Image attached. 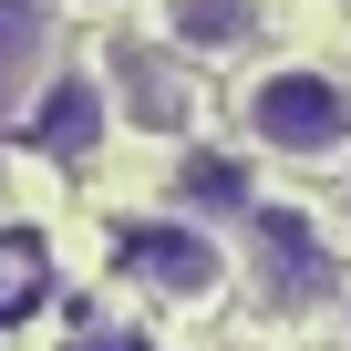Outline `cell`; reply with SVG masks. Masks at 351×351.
I'll use <instances>...</instances> for the list:
<instances>
[{
    "mask_svg": "<svg viewBox=\"0 0 351 351\" xmlns=\"http://www.w3.org/2000/svg\"><path fill=\"white\" fill-rule=\"evenodd\" d=\"M93 124H104V93H93V73H62V83H52V104L32 114V134H42V145H83Z\"/></svg>",
    "mask_w": 351,
    "mask_h": 351,
    "instance_id": "obj_5",
    "label": "cell"
},
{
    "mask_svg": "<svg viewBox=\"0 0 351 351\" xmlns=\"http://www.w3.org/2000/svg\"><path fill=\"white\" fill-rule=\"evenodd\" d=\"M124 83H134L124 104H134V124H145V134H186V114H197V93L176 83V73H155V62H145V73H124Z\"/></svg>",
    "mask_w": 351,
    "mask_h": 351,
    "instance_id": "obj_7",
    "label": "cell"
},
{
    "mask_svg": "<svg viewBox=\"0 0 351 351\" xmlns=\"http://www.w3.org/2000/svg\"><path fill=\"white\" fill-rule=\"evenodd\" d=\"M42 0H0V83H21L32 62H42Z\"/></svg>",
    "mask_w": 351,
    "mask_h": 351,
    "instance_id": "obj_8",
    "label": "cell"
},
{
    "mask_svg": "<svg viewBox=\"0 0 351 351\" xmlns=\"http://www.w3.org/2000/svg\"><path fill=\"white\" fill-rule=\"evenodd\" d=\"M114 248H124V269H134L155 300H176V310H207V300L228 289V258H217V238H207L197 217H134Z\"/></svg>",
    "mask_w": 351,
    "mask_h": 351,
    "instance_id": "obj_2",
    "label": "cell"
},
{
    "mask_svg": "<svg viewBox=\"0 0 351 351\" xmlns=\"http://www.w3.org/2000/svg\"><path fill=\"white\" fill-rule=\"evenodd\" d=\"M258 32V0H165V42L176 52H238Z\"/></svg>",
    "mask_w": 351,
    "mask_h": 351,
    "instance_id": "obj_3",
    "label": "cell"
},
{
    "mask_svg": "<svg viewBox=\"0 0 351 351\" xmlns=\"http://www.w3.org/2000/svg\"><path fill=\"white\" fill-rule=\"evenodd\" d=\"M62 351H155V330H134V320H83V330H62Z\"/></svg>",
    "mask_w": 351,
    "mask_h": 351,
    "instance_id": "obj_9",
    "label": "cell"
},
{
    "mask_svg": "<svg viewBox=\"0 0 351 351\" xmlns=\"http://www.w3.org/2000/svg\"><path fill=\"white\" fill-rule=\"evenodd\" d=\"M341 330H351V300H341Z\"/></svg>",
    "mask_w": 351,
    "mask_h": 351,
    "instance_id": "obj_10",
    "label": "cell"
},
{
    "mask_svg": "<svg viewBox=\"0 0 351 351\" xmlns=\"http://www.w3.org/2000/svg\"><path fill=\"white\" fill-rule=\"evenodd\" d=\"M248 217H258V248H269V269H279V279H320V269H330L320 217H300V207H248Z\"/></svg>",
    "mask_w": 351,
    "mask_h": 351,
    "instance_id": "obj_4",
    "label": "cell"
},
{
    "mask_svg": "<svg viewBox=\"0 0 351 351\" xmlns=\"http://www.w3.org/2000/svg\"><path fill=\"white\" fill-rule=\"evenodd\" d=\"M248 134L269 155H300V165L351 155V83L320 73V62H279V73L248 83Z\"/></svg>",
    "mask_w": 351,
    "mask_h": 351,
    "instance_id": "obj_1",
    "label": "cell"
},
{
    "mask_svg": "<svg viewBox=\"0 0 351 351\" xmlns=\"http://www.w3.org/2000/svg\"><path fill=\"white\" fill-rule=\"evenodd\" d=\"M186 207H258V176H248L238 155L197 145V155H186Z\"/></svg>",
    "mask_w": 351,
    "mask_h": 351,
    "instance_id": "obj_6",
    "label": "cell"
}]
</instances>
